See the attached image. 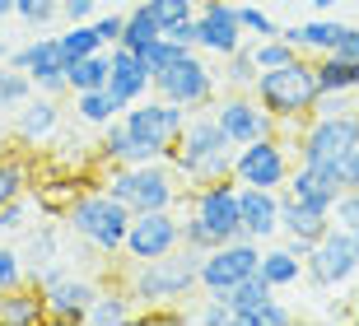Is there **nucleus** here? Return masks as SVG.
I'll list each match as a JSON object with an SVG mask.
<instances>
[{
	"mask_svg": "<svg viewBox=\"0 0 359 326\" xmlns=\"http://www.w3.org/2000/svg\"><path fill=\"white\" fill-rule=\"evenodd\" d=\"M154 38H163L159 24H154V14L145 10V0H135L131 10H126V24H121V42L117 47H131V52H145Z\"/></svg>",
	"mask_w": 359,
	"mask_h": 326,
	"instance_id": "nucleus-31",
	"label": "nucleus"
},
{
	"mask_svg": "<svg viewBox=\"0 0 359 326\" xmlns=\"http://www.w3.org/2000/svg\"><path fill=\"white\" fill-rule=\"evenodd\" d=\"M313 70H318L322 93H355L359 89V61H350V56H341V52L313 56Z\"/></svg>",
	"mask_w": 359,
	"mask_h": 326,
	"instance_id": "nucleus-27",
	"label": "nucleus"
},
{
	"mask_svg": "<svg viewBox=\"0 0 359 326\" xmlns=\"http://www.w3.org/2000/svg\"><path fill=\"white\" fill-rule=\"evenodd\" d=\"M257 61H252V52H248V42H243L238 52H229L224 56V89H252L257 84Z\"/></svg>",
	"mask_w": 359,
	"mask_h": 326,
	"instance_id": "nucleus-36",
	"label": "nucleus"
},
{
	"mask_svg": "<svg viewBox=\"0 0 359 326\" xmlns=\"http://www.w3.org/2000/svg\"><path fill=\"white\" fill-rule=\"evenodd\" d=\"M327 229H332V215H327V210H313V205H299V201H290V196H280V233L285 238L318 243Z\"/></svg>",
	"mask_w": 359,
	"mask_h": 326,
	"instance_id": "nucleus-24",
	"label": "nucleus"
},
{
	"mask_svg": "<svg viewBox=\"0 0 359 326\" xmlns=\"http://www.w3.org/2000/svg\"><path fill=\"white\" fill-rule=\"evenodd\" d=\"M355 98H359V89H355Z\"/></svg>",
	"mask_w": 359,
	"mask_h": 326,
	"instance_id": "nucleus-58",
	"label": "nucleus"
},
{
	"mask_svg": "<svg viewBox=\"0 0 359 326\" xmlns=\"http://www.w3.org/2000/svg\"><path fill=\"white\" fill-rule=\"evenodd\" d=\"M210 117L219 121V130H224L233 144H252V140H262V135H276L280 130V121L257 103L252 89H224L210 103Z\"/></svg>",
	"mask_w": 359,
	"mask_h": 326,
	"instance_id": "nucleus-11",
	"label": "nucleus"
},
{
	"mask_svg": "<svg viewBox=\"0 0 359 326\" xmlns=\"http://www.w3.org/2000/svg\"><path fill=\"white\" fill-rule=\"evenodd\" d=\"M248 52H252V61H257V70H276V65H290L294 56V47H290V38H248Z\"/></svg>",
	"mask_w": 359,
	"mask_h": 326,
	"instance_id": "nucleus-33",
	"label": "nucleus"
},
{
	"mask_svg": "<svg viewBox=\"0 0 359 326\" xmlns=\"http://www.w3.org/2000/svg\"><path fill=\"white\" fill-rule=\"evenodd\" d=\"M238 24H243L248 38H276V33H280V24L271 19L266 10H257V5H238Z\"/></svg>",
	"mask_w": 359,
	"mask_h": 326,
	"instance_id": "nucleus-42",
	"label": "nucleus"
},
{
	"mask_svg": "<svg viewBox=\"0 0 359 326\" xmlns=\"http://www.w3.org/2000/svg\"><path fill=\"white\" fill-rule=\"evenodd\" d=\"M257 275L266 280L271 289H290V285H299L304 280V257H294L290 247H266L262 243V261H257Z\"/></svg>",
	"mask_w": 359,
	"mask_h": 326,
	"instance_id": "nucleus-26",
	"label": "nucleus"
},
{
	"mask_svg": "<svg viewBox=\"0 0 359 326\" xmlns=\"http://www.w3.org/2000/svg\"><path fill=\"white\" fill-rule=\"evenodd\" d=\"M75 98V117L89 121V126H107L112 117H121V107L107 98V89H84V93H70Z\"/></svg>",
	"mask_w": 359,
	"mask_h": 326,
	"instance_id": "nucleus-32",
	"label": "nucleus"
},
{
	"mask_svg": "<svg viewBox=\"0 0 359 326\" xmlns=\"http://www.w3.org/2000/svg\"><path fill=\"white\" fill-rule=\"evenodd\" d=\"M121 5H135V0H121Z\"/></svg>",
	"mask_w": 359,
	"mask_h": 326,
	"instance_id": "nucleus-57",
	"label": "nucleus"
},
{
	"mask_svg": "<svg viewBox=\"0 0 359 326\" xmlns=\"http://www.w3.org/2000/svg\"><path fill=\"white\" fill-rule=\"evenodd\" d=\"M196 317L205 326H233V308H229V299H219V294H210V303H205Z\"/></svg>",
	"mask_w": 359,
	"mask_h": 326,
	"instance_id": "nucleus-47",
	"label": "nucleus"
},
{
	"mask_svg": "<svg viewBox=\"0 0 359 326\" xmlns=\"http://www.w3.org/2000/svg\"><path fill=\"white\" fill-rule=\"evenodd\" d=\"M107 70H112L107 52H89V56H80V61H66V84H70V93L107 89Z\"/></svg>",
	"mask_w": 359,
	"mask_h": 326,
	"instance_id": "nucleus-30",
	"label": "nucleus"
},
{
	"mask_svg": "<svg viewBox=\"0 0 359 326\" xmlns=\"http://www.w3.org/2000/svg\"><path fill=\"white\" fill-rule=\"evenodd\" d=\"M257 103L266 107L271 117L280 121V135H290L299 121L313 117V103H318V70H313V56H294L290 65H276V70H262L252 84Z\"/></svg>",
	"mask_w": 359,
	"mask_h": 326,
	"instance_id": "nucleus-3",
	"label": "nucleus"
},
{
	"mask_svg": "<svg viewBox=\"0 0 359 326\" xmlns=\"http://www.w3.org/2000/svg\"><path fill=\"white\" fill-rule=\"evenodd\" d=\"M182 205H187V215L210 233L215 247L243 233V224H238V182H233V177H219V182H205V186H187Z\"/></svg>",
	"mask_w": 359,
	"mask_h": 326,
	"instance_id": "nucleus-8",
	"label": "nucleus"
},
{
	"mask_svg": "<svg viewBox=\"0 0 359 326\" xmlns=\"http://www.w3.org/2000/svg\"><path fill=\"white\" fill-rule=\"evenodd\" d=\"M89 24H93V33H98V42H103V47H117V42H121V24H126V14H121V10H112V14H93Z\"/></svg>",
	"mask_w": 359,
	"mask_h": 326,
	"instance_id": "nucleus-44",
	"label": "nucleus"
},
{
	"mask_svg": "<svg viewBox=\"0 0 359 326\" xmlns=\"http://www.w3.org/2000/svg\"><path fill=\"white\" fill-rule=\"evenodd\" d=\"M201 257L205 252L196 247H173L168 257H154V261H131L126 271V294L140 313H159V308H173V303H187L191 294L201 289Z\"/></svg>",
	"mask_w": 359,
	"mask_h": 326,
	"instance_id": "nucleus-1",
	"label": "nucleus"
},
{
	"mask_svg": "<svg viewBox=\"0 0 359 326\" xmlns=\"http://www.w3.org/2000/svg\"><path fill=\"white\" fill-rule=\"evenodd\" d=\"M355 103V93H318V103H313V112L318 117H336V112H350Z\"/></svg>",
	"mask_w": 359,
	"mask_h": 326,
	"instance_id": "nucleus-48",
	"label": "nucleus"
},
{
	"mask_svg": "<svg viewBox=\"0 0 359 326\" xmlns=\"http://www.w3.org/2000/svg\"><path fill=\"white\" fill-rule=\"evenodd\" d=\"M56 126H61V103L52 93H33L14 117V135L24 144H42L47 135H56Z\"/></svg>",
	"mask_w": 359,
	"mask_h": 326,
	"instance_id": "nucleus-22",
	"label": "nucleus"
},
{
	"mask_svg": "<svg viewBox=\"0 0 359 326\" xmlns=\"http://www.w3.org/2000/svg\"><path fill=\"white\" fill-rule=\"evenodd\" d=\"M341 56H350V61H359V24H350V33H346V42L336 47Z\"/></svg>",
	"mask_w": 359,
	"mask_h": 326,
	"instance_id": "nucleus-50",
	"label": "nucleus"
},
{
	"mask_svg": "<svg viewBox=\"0 0 359 326\" xmlns=\"http://www.w3.org/2000/svg\"><path fill=\"white\" fill-rule=\"evenodd\" d=\"M28 191V168L19 158H0V205Z\"/></svg>",
	"mask_w": 359,
	"mask_h": 326,
	"instance_id": "nucleus-39",
	"label": "nucleus"
},
{
	"mask_svg": "<svg viewBox=\"0 0 359 326\" xmlns=\"http://www.w3.org/2000/svg\"><path fill=\"white\" fill-rule=\"evenodd\" d=\"M233 154H238V144L219 130V121L210 112H191L182 135L173 140L168 163L177 168L182 186H205L219 182V177H233Z\"/></svg>",
	"mask_w": 359,
	"mask_h": 326,
	"instance_id": "nucleus-2",
	"label": "nucleus"
},
{
	"mask_svg": "<svg viewBox=\"0 0 359 326\" xmlns=\"http://www.w3.org/2000/svg\"><path fill=\"white\" fill-rule=\"evenodd\" d=\"M163 38H173L177 47H196V19H182V24H173Z\"/></svg>",
	"mask_w": 359,
	"mask_h": 326,
	"instance_id": "nucleus-49",
	"label": "nucleus"
},
{
	"mask_svg": "<svg viewBox=\"0 0 359 326\" xmlns=\"http://www.w3.org/2000/svg\"><path fill=\"white\" fill-rule=\"evenodd\" d=\"M257 261H262V243H252V238H243V233L229 238V243H219V247H210L201 257V289L224 299L238 280H248L257 271Z\"/></svg>",
	"mask_w": 359,
	"mask_h": 326,
	"instance_id": "nucleus-13",
	"label": "nucleus"
},
{
	"mask_svg": "<svg viewBox=\"0 0 359 326\" xmlns=\"http://www.w3.org/2000/svg\"><path fill=\"white\" fill-rule=\"evenodd\" d=\"M5 14H14V0H0V19H5Z\"/></svg>",
	"mask_w": 359,
	"mask_h": 326,
	"instance_id": "nucleus-54",
	"label": "nucleus"
},
{
	"mask_svg": "<svg viewBox=\"0 0 359 326\" xmlns=\"http://www.w3.org/2000/svg\"><path fill=\"white\" fill-rule=\"evenodd\" d=\"M131 317H140V308L131 303L126 285H103L98 294H93L84 322H89V326H121V322H131Z\"/></svg>",
	"mask_w": 359,
	"mask_h": 326,
	"instance_id": "nucleus-25",
	"label": "nucleus"
},
{
	"mask_svg": "<svg viewBox=\"0 0 359 326\" xmlns=\"http://www.w3.org/2000/svg\"><path fill=\"white\" fill-rule=\"evenodd\" d=\"M0 294H5V289H0Z\"/></svg>",
	"mask_w": 359,
	"mask_h": 326,
	"instance_id": "nucleus-59",
	"label": "nucleus"
},
{
	"mask_svg": "<svg viewBox=\"0 0 359 326\" xmlns=\"http://www.w3.org/2000/svg\"><path fill=\"white\" fill-rule=\"evenodd\" d=\"M350 186L359 191V149H355V158H350Z\"/></svg>",
	"mask_w": 359,
	"mask_h": 326,
	"instance_id": "nucleus-52",
	"label": "nucleus"
},
{
	"mask_svg": "<svg viewBox=\"0 0 359 326\" xmlns=\"http://www.w3.org/2000/svg\"><path fill=\"white\" fill-rule=\"evenodd\" d=\"M28 98H33V79L24 70H14L10 61H0V107H14L19 112Z\"/></svg>",
	"mask_w": 359,
	"mask_h": 326,
	"instance_id": "nucleus-35",
	"label": "nucleus"
},
{
	"mask_svg": "<svg viewBox=\"0 0 359 326\" xmlns=\"http://www.w3.org/2000/svg\"><path fill=\"white\" fill-rule=\"evenodd\" d=\"M332 224L346 229V233H359V191L355 186H346V191L332 201Z\"/></svg>",
	"mask_w": 359,
	"mask_h": 326,
	"instance_id": "nucleus-40",
	"label": "nucleus"
},
{
	"mask_svg": "<svg viewBox=\"0 0 359 326\" xmlns=\"http://www.w3.org/2000/svg\"><path fill=\"white\" fill-rule=\"evenodd\" d=\"M103 186L131 215H140V210H177L187 191L168 158H159V163H107Z\"/></svg>",
	"mask_w": 359,
	"mask_h": 326,
	"instance_id": "nucleus-5",
	"label": "nucleus"
},
{
	"mask_svg": "<svg viewBox=\"0 0 359 326\" xmlns=\"http://www.w3.org/2000/svg\"><path fill=\"white\" fill-rule=\"evenodd\" d=\"M350 24L332 19V14H318V19H308V24H294V28H280V38H290V47L299 56H327L336 52L341 42H346Z\"/></svg>",
	"mask_w": 359,
	"mask_h": 326,
	"instance_id": "nucleus-21",
	"label": "nucleus"
},
{
	"mask_svg": "<svg viewBox=\"0 0 359 326\" xmlns=\"http://www.w3.org/2000/svg\"><path fill=\"white\" fill-rule=\"evenodd\" d=\"M350 317H355V322H359V299H355V308H350Z\"/></svg>",
	"mask_w": 359,
	"mask_h": 326,
	"instance_id": "nucleus-56",
	"label": "nucleus"
},
{
	"mask_svg": "<svg viewBox=\"0 0 359 326\" xmlns=\"http://www.w3.org/2000/svg\"><path fill=\"white\" fill-rule=\"evenodd\" d=\"M238 224H243V238L271 243L280 233V191H271V186H238Z\"/></svg>",
	"mask_w": 359,
	"mask_h": 326,
	"instance_id": "nucleus-20",
	"label": "nucleus"
},
{
	"mask_svg": "<svg viewBox=\"0 0 359 326\" xmlns=\"http://www.w3.org/2000/svg\"><path fill=\"white\" fill-rule=\"evenodd\" d=\"M313 5H318L322 14H332V10H336V0H313Z\"/></svg>",
	"mask_w": 359,
	"mask_h": 326,
	"instance_id": "nucleus-53",
	"label": "nucleus"
},
{
	"mask_svg": "<svg viewBox=\"0 0 359 326\" xmlns=\"http://www.w3.org/2000/svg\"><path fill=\"white\" fill-rule=\"evenodd\" d=\"M168 154H173L168 144L140 140V135H135L121 117L107 121L103 140H98V158H103V163H159V158H168Z\"/></svg>",
	"mask_w": 359,
	"mask_h": 326,
	"instance_id": "nucleus-19",
	"label": "nucleus"
},
{
	"mask_svg": "<svg viewBox=\"0 0 359 326\" xmlns=\"http://www.w3.org/2000/svg\"><path fill=\"white\" fill-rule=\"evenodd\" d=\"M56 10H61L66 24H89L98 14V0H56Z\"/></svg>",
	"mask_w": 359,
	"mask_h": 326,
	"instance_id": "nucleus-46",
	"label": "nucleus"
},
{
	"mask_svg": "<svg viewBox=\"0 0 359 326\" xmlns=\"http://www.w3.org/2000/svg\"><path fill=\"white\" fill-rule=\"evenodd\" d=\"M173 247H182V215L177 210H140L126 224L121 238V257L126 261H154L168 257Z\"/></svg>",
	"mask_w": 359,
	"mask_h": 326,
	"instance_id": "nucleus-10",
	"label": "nucleus"
},
{
	"mask_svg": "<svg viewBox=\"0 0 359 326\" xmlns=\"http://www.w3.org/2000/svg\"><path fill=\"white\" fill-rule=\"evenodd\" d=\"M42 322H47V308H42V289L33 280L0 294V326H42Z\"/></svg>",
	"mask_w": 359,
	"mask_h": 326,
	"instance_id": "nucleus-23",
	"label": "nucleus"
},
{
	"mask_svg": "<svg viewBox=\"0 0 359 326\" xmlns=\"http://www.w3.org/2000/svg\"><path fill=\"white\" fill-rule=\"evenodd\" d=\"M355 271H359V233H346V229H336V224L313 243V252L304 257V275L318 289L346 285Z\"/></svg>",
	"mask_w": 359,
	"mask_h": 326,
	"instance_id": "nucleus-12",
	"label": "nucleus"
},
{
	"mask_svg": "<svg viewBox=\"0 0 359 326\" xmlns=\"http://www.w3.org/2000/svg\"><path fill=\"white\" fill-rule=\"evenodd\" d=\"M290 322H294V308H285L280 299H271V303H262V308L252 313L248 326H290Z\"/></svg>",
	"mask_w": 359,
	"mask_h": 326,
	"instance_id": "nucleus-45",
	"label": "nucleus"
},
{
	"mask_svg": "<svg viewBox=\"0 0 359 326\" xmlns=\"http://www.w3.org/2000/svg\"><path fill=\"white\" fill-rule=\"evenodd\" d=\"M121 121H126L140 140H154V144H168V149H173V140L187 126V112L177 103H168V98H159V93H154V98L145 93L140 103H131L121 112Z\"/></svg>",
	"mask_w": 359,
	"mask_h": 326,
	"instance_id": "nucleus-17",
	"label": "nucleus"
},
{
	"mask_svg": "<svg viewBox=\"0 0 359 326\" xmlns=\"http://www.w3.org/2000/svg\"><path fill=\"white\" fill-rule=\"evenodd\" d=\"M145 10L154 14L159 33H168V28L182 24V19H196V0H145Z\"/></svg>",
	"mask_w": 359,
	"mask_h": 326,
	"instance_id": "nucleus-37",
	"label": "nucleus"
},
{
	"mask_svg": "<svg viewBox=\"0 0 359 326\" xmlns=\"http://www.w3.org/2000/svg\"><path fill=\"white\" fill-rule=\"evenodd\" d=\"M290 172H294V144L280 130L262 135L252 144H238V154H233V182L238 186H271V191H280L290 182Z\"/></svg>",
	"mask_w": 359,
	"mask_h": 326,
	"instance_id": "nucleus-9",
	"label": "nucleus"
},
{
	"mask_svg": "<svg viewBox=\"0 0 359 326\" xmlns=\"http://www.w3.org/2000/svg\"><path fill=\"white\" fill-rule=\"evenodd\" d=\"M5 56H10V42H5V38H0V61H5Z\"/></svg>",
	"mask_w": 359,
	"mask_h": 326,
	"instance_id": "nucleus-55",
	"label": "nucleus"
},
{
	"mask_svg": "<svg viewBox=\"0 0 359 326\" xmlns=\"http://www.w3.org/2000/svg\"><path fill=\"white\" fill-rule=\"evenodd\" d=\"M61 224H66V233L89 243L98 257H121V238H126L131 210L98 182V186H84V191L70 196V205L61 210Z\"/></svg>",
	"mask_w": 359,
	"mask_h": 326,
	"instance_id": "nucleus-4",
	"label": "nucleus"
},
{
	"mask_svg": "<svg viewBox=\"0 0 359 326\" xmlns=\"http://www.w3.org/2000/svg\"><path fill=\"white\" fill-rule=\"evenodd\" d=\"M294 135V154L299 163H350L359 149V107L336 112V117H313L299 121L290 130Z\"/></svg>",
	"mask_w": 359,
	"mask_h": 326,
	"instance_id": "nucleus-7",
	"label": "nucleus"
},
{
	"mask_svg": "<svg viewBox=\"0 0 359 326\" xmlns=\"http://www.w3.org/2000/svg\"><path fill=\"white\" fill-rule=\"evenodd\" d=\"M322 317H327V322H341V317H350V308H346V303H332Z\"/></svg>",
	"mask_w": 359,
	"mask_h": 326,
	"instance_id": "nucleus-51",
	"label": "nucleus"
},
{
	"mask_svg": "<svg viewBox=\"0 0 359 326\" xmlns=\"http://www.w3.org/2000/svg\"><path fill=\"white\" fill-rule=\"evenodd\" d=\"M56 42H61V56L66 61H80L89 52H107L103 42H98V33H93V24H70L66 33H56Z\"/></svg>",
	"mask_w": 359,
	"mask_h": 326,
	"instance_id": "nucleus-34",
	"label": "nucleus"
},
{
	"mask_svg": "<svg viewBox=\"0 0 359 326\" xmlns=\"http://www.w3.org/2000/svg\"><path fill=\"white\" fill-rule=\"evenodd\" d=\"M107 61H112V70H107V98L126 112L131 103H140L149 93V65L131 47H107Z\"/></svg>",
	"mask_w": 359,
	"mask_h": 326,
	"instance_id": "nucleus-18",
	"label": "nucleus"
},
{
	"mask_svg": "<svg viewBox=\"0 0 359 326\" xmlns=\"http://www.w3.org/2000/svg\"><path fill=\"white\" fill-rule=\"evenodd\" d=\"M24 229H28V191L0 205V238H14V233H24Z\"/></svg>",
	"mask_w": 359,
	"mask_h": 326,
	"instance_id": "nucleus-41",
	"label": "nucleus"
},
{
	"mask_svg": "<svg viewBox=\"0 0 359 326\" xmlns=\"http://www.w3.org/2000/svg\"><path fill=\"white\" fill-rule=\"evenodd\" d=\"M248 33L238 24V5L229 0H196V52L224 61L229 52H238Z\"/></svg>",
	"mask_w": 359,
	"mask_h": 326,
	"instance_id": "nucleus-15",
	"label": "nucleus"
},
{
	"mask_svg": "<svg viewBox=\"0 0 359 326\" xmlns=\"http://www.w3.org/2000/svg\"><path fill=\"white\" fill-rule=\"evenodd\" d=\"M66 257L61 247V224H38V229H24V266L38 271V266H52V261Z\"/></svg>",
	"mask_w": 359,
	"mask_h": 326,
	"instance_id": "nucleus-29",
	"label": "nucleus"
},
{
	"mask_svg": "<svg viewBox=\"0 0 359 326\" xmlns=\"http://www.w3.org/2000/svg\"><path fill=\"white\" fill-rule=\"evenodd\" d=\"M28 280V266H24V252L10 247L5 238H0V289H14Z\"/></svg>",
	"mask_w": 359,
	"mask_h": 326,
	"instance_id": "nucleus-38",
	"label": "nucleus"
},
{
	"mask_svg": "<svg viewBox=\"0 0 359 326\" xmlns=\"http://www.w3.org/2000/svg\"><path fill=\"white\" fill-rule=\"evenodd\" d=\"M224 299H229V308H233V326H248V322H252V313L262 308V303L276 299V289H271L266 280H262V275L252 271L248 280H238V285L229 289Z\"/></svg>",
	"mask_w": 359,
	"mask_h": 326,
	"instance_id": "nucleus-28",
	"label": "nucleus"
},
{
	"mask_svg": "<svg viewBox=\"0 0 359 326\" xmlns=\"http://www.w3.org/2000/svg\"><path fill=\"white\" fill-rule=\"evenodd\" d=\"M149 89L159 98H168V103H177L191 117V112H210V103L219 98V75H215V65L196 47H187L149 79Z\"/></svg>",
	"mask_w": 359,
	"mask_h": 326,
	"instance_id": "nucleus-6",
	"label": "nucleus"
},
{
	"mask_svg": "<svg viewBox=\"0 0 359 326\" xmlns=\"http://www.w3.org/2000/svg\"><path fill=\"white\" fill-rule=\"evenodd\" d=\"M5 61L33 79V93H52V98L70 93V84H66V56H61L56 33H33V42L14 47Z\"/></svg>",
	"mask_w": 359,
	"mask_h": 326,
	"instance_id": "nucleus-14",
	"label": "nucleus"
},
{
	"mask_svg": "<svg viewBox=\"0 0 359 326\" xmlns=\"http://www.w3.org/2000/svg\"><path fill=\"white\" fill-rule=\"evenodd\" d=\"M98 289H103V285H98V280H89L84 271L56 275L52 285H42V308H47V322H56V326H80Z\"/></svg>",
	"mask_w": 359,
	"mask_h": 326,
	"instance_id": "nucleus-16",
	"label": "nucleus"
},
{
	"mask_svg": "<svg viewBox=\"0 0 359 326\" xmlns=\"http://www.w3.org/2000/svg\"><path fill=\"white\" fill-rule=\"evenodd\" d=\"M14 14H19L28 28H47L61 10H56V0H14Z\"/></svg>",
	"mask_w": 359,
	"mask_h": 326,
	"instance_id": "nucleus-43",
	"label": "nucleus"
}]
</instances>
